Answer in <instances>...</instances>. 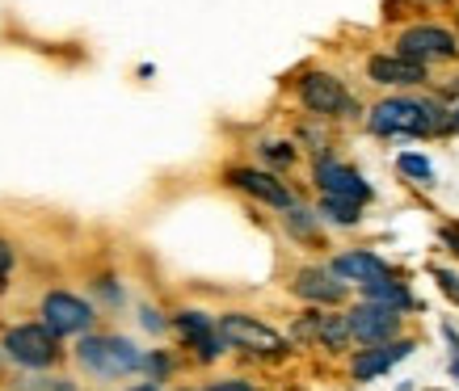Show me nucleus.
Segmentation results:
<instances>
[{"instance_id":"obj_12","label":"nucleus","mask_w":459,"mask_h":391,"mask_svg":"<svg viewBox=\"0 0 459 391\" xmlns=\"http://www.w3.org/2000/svg\"><path fill=\"white\" fill-rule=\"evenodd\" d=\"M413 353V341H388V345H371V350L354 353V378H376L388 375L396 362H404Z\"/></svg>"},{"instance_id":"obj_15","label":"nucleus","mask_w":459,"mask_h":391,"mask_svg":"<svg viewBox=\"0 0 459 391\" xmlns=\"http://www.w3.org/2000/svg\"><path fill=\"white\" fill-rule=\"evenodd\" d=\"M367 76L376 84H421L426 81V68L421 64H409L401 55H376L367 64Z\"/></svg>"},{"instance_id":"obj_6","label":"nucleus","mask_w":459,"mask_h":391,"mask_svg":"<svg viewBox=\"0 0 459 391\" xmlns=\"http://www.w3.org/2000/svg\"><path fill=\"white\" fill-rule=\"evenodd\" d=\"M299 101H304L312 114H337V118H350L359 114V101L346 93V84L329 76V72H307L299 81Z\"/></svg>"},{"instance_id":"obj_8","label":"nucleus","mask_w":459,"mask_h":391,"mask_svg":"<svg viewBox=\"0 0 459 391\" xmlns=\"http://www.w3.org/2000/svg\"><path fill=\"white\" fill-rule=\"evenodd\" d=\"M346 328L362 345H388L392 336L401 333V316L388 308H376V303H362L346 316Z\"/></svg>"},{"instance_id":"obj_3","label":"nucleus","mask_w":459,"mask_h":391,"mask_svg":"<svg viewBox=\"0 0 459 391\" xmlns=\"http://www.w3.org/2000/svg\"><path fill=\"white\" fill-rule=\"evenodd\" d=\"M215 333H220V341L223 345H232V350H253V353H282L287 350V341H282L270 324L253 320V316H245V311H228V316H220Z\"/></svg>"},{"instance_id":"obj_25","label":"nucleus","mask_w":459,"mask_h":391,"mask_svg":"<svg viewBox=\"0 0 459 391\" xmlns=\"http://www.w3.org/2000/svg\"><path fill=\"white\" fill-rule=\"evenodd\" d=\"M443 333H446V341H451V375H459V333L451 328V324H446Z\"/></svg>"},{"instance_id":"obj_19","label":"nucleus","mask_w":459,"mask_h":391,"mask_svg":"<svg viewBox=\"0 0 459 391\" xmlns=\"http://www.w3.org/2000/svg\"><path fill=\"white\" fill-rule=\"evenodd\" d=\"M396 168H401L404 177H413V182H434V165L418 152H404L401 160H396Z\"/></svg>"},{"instance_id":"obj_17","label":"nucleus","mask_w":459,"mask_h":391,"mask_svg":"<svg viewBox=\"0 0 459 391\" xmlns=\"http://www.w3.org/2000/svg\"><path fill=\"white\" fill-rule=\"evenodd\" d=\"M362 294H367V303H376V308H388V311L413 308V299H409V291H404L401 282H392V278L367 282V286H362Z\"/></svg>"},{"instance_id":"obj_5","label":"nucleus","mask_w":459,"mask_h":391,"mask_svg":"<svg viewBox=\"0 0 459 391\" xmlns=\"http://www.w3.org/2000/svg\"><path fill=\"white\" fill-rule=\"evenodd\" d=\"M396 47H401L396 55L409 59V64H421V68H430V64H438V59H455L459 55L455 34H451V30H443V26H413V30H404Z\"/></svg>"},{"instance_id":"obj_30","label":"nucleus","mask_w":459,"mask_h":391,"mask_svg":"<svg viewBox=\"0 0 459 391\" xmlns=\"http://www.w3.org/2000/svg\"><path fill=\"white\" fill-rule=\"evenodd\" d=\"M455 126H459V110H455Z\"/></svg>"},{"instance_id":"obj_22","label":"nucleus","mask_w":459,"mask_h":391,"mask_svg":"<svg viewBox=\"0 0 459 391\" xmlns=\"http://www.w3.org/2000/svg\"><path fill=\"white\" fill-rule=\"evenodd\" d=\"M9 274H13V244L0 236V291H4V282H9Z\"/></svg>"},{"instance_id":"obj_4","label":"nucleus","mask_w":459,"mask_h":391,"mask_svg":"<svg viewBox=\"0 0 459 391\" xmlns=\"http://www.w3.org/2000/svg\"><path fill=\"white\" fill-rule=\"evenodd\" d=\"M4 353H9L17 366L47 370V366L59 358V345H56V333H47L42 324H17V328L4 333Z\"/></svg>"},{"instance_id":"obj_14","label":"nucleus","mask_w":459,"mask_h":391,"mask_svg":"<svg viewBox=\"0 0 459 391\" xmlns=\"http://www.w3.org/2000/svg\"><path fill=\"white\" fill-rule=\"evenodd\" d=\"M295 294L307 303H342L346 299V282H337L329 269H304L295 278Z\"/></svg>"},{"instance_id":"obj_2","label":"nucleus","mask_w":459,"mask_h":391,"mask_svg":"<svg viewBox=\"0 0 459 391\" xmlns=\"http://www.w3.org/2000/svg\"><path fill=\"white\" fill-rule=\"evenodd\" d=\"M143 353L126 341V336H84L76 345V362L84 370H93L98 378H123L131 370H140Z\"/></svg>"},{"instance_id":"obj_24","label":"nucleus","mask_w":459,"mask_h":391,"mask_svg":"<svg viewBox=\"0 0 459 391\" xmlns=\"http://www.w3.org/2000/svg\"><path fill=\"white\" fill-rule=\"evenodd\" d=\"M434 278H438V286H443L446 299H455V303H459V278H455V274H446V269H434Z\"/></svg>"},{"instance_id":"obj_9","label":"nucleus","mask_w":459,"mask_h":391,"mask_svg":"<svg viewBox=\"0 0 459 391\" xmlns=\"http://www.w3.org/2000/svg\"><path fill=\"white\" fill-rule=\"evenodd\" d=\"M173 328H178L181 341H186L203 362H215V358L228 350L220 341V333H215V320H211L207 311H181V316H173Z\"/></svg>"},{"instance_id":"obj_7","label":"nucleus","mask_w":459,"mask_h":391,"mask_svg":"<svg viewBox=\"0 0 459 391\" xmlns=\"http://www.w3.org/2000/svg\"><path fill=\"white\" fill-rule=\"evenodd\" d=\"M93 324V308L84 303L81 294H68V291H51L42 299V328L56 336H81L89 333Z\"/></svg>"},{"instance_id":"obj_26","label":"nucleus","mask_w":459,"mask_h":391,"mask_svg":"<svg viewBox=\"0 0 459 391\" xmlns=\"http://www.w3.org/2000/svg\"><path fill=\"white\" fill-rule=\"evenodd\" d=\"M207 391H253V387L240 383V378H223V383H215V387H207Z\"/></svg>"},{"instance_id":"obj_10","label":"nucleus","mask_w":459,"mask_h":391,"mask_svg":"<svg viewBox=\"0 0 459 391\" xmlns=\"http://www.w3.org/2000/svg\"><path fill=\"white\" fill-rule=\"evenodd\" d=\"M312 177H316V185L325 190V198H346V202H359V207L371 198V185L362 182L354 168L337 165V160H316Z\"/></svg>"},{"instance_id":"obj_29","label":"nucleus","mask_w":459,"mask_h":391,"mask_svg":"<svg viewBox=\"0 0 459 391\" xmlns=\"http://www.w3.org/2000/svg\"><path fill=\"white\" fill-rule=\"evenodd\" d=\"M131 391H160L156 383H143V387H131Z\"/></svg>"},{"instance_id":"obj_23","label":"nucleus","mask_w":459,"mask_h":391,"mask_svg":"<svg viewBox=\"0 0 459 391\" xmlns=\"http://www.w3.org/2000/svg\"><path fill=\"white\" fill-rule=\"evenodd\" d=\"M140 366H148V375H152V383H160V378L169 375V358H165V353H152V358H140Z\"/></svg>"},{"instance_id":"obj_21","label":"nucleus","mask_w":459,"mask_h":391,"mask_svg":"<svg viewBox=\"0 0 459 391\" xmlns=\"http://www.w3.org/2000/svg\"><path fill=\"white\" fill-rule=\"evenodd\" d=\"M262 156L270 160V165H291V160H295V148H291V143H265Z\"/></svg>"},{"instance_id":"obj_27","label":"nucleus","mask_w":459,"mask_h":391,"mask_svg":"<svg viewBox=\"0 0 459 391\" xmlns=\"http://www.w3.org/2000/svg\"><path fill=\"white\" fill-rule=\"evenodd\" d=\"M143 328H152V333H160V328H165V320H160V316H156L152 308H143Z\"/></svg>"},{"instance_id":"obj_18","label":"nucleus","mask_w":459,"mask_h":391,"mask_svg":"<svg viewBox=\"0 0 459 391\" xmlns=\"http://www.w3.org/2000/svg\"><path fill=\"white\" fill-rule=\"evenodd\" d=\"M320 210L333 219V224H342V227H350V224H359V202H346V198H325L320 202Z\"/></svg>"},{"instance_id":"obj_28","label":"nucleus","mask_w":459,"mask_h":391,"mask_svg":"<svg viewBox=\"0 0 459 391\" xmlns=\"http://www.w3.org/2000/svg\"><path fill=\"white\" fill-rule=\"evenodd\" d=\"M443 240H446V244H451V249L459 252V227H443Z\"/></svg>"},{"instance_id":"obj_16","label":"nucleus","mask_w":459,"mask_h":391,"mask_svg":"<svg viewBox=\"0 0 459 391\" xmlns=\"http://www.w3.org/2000/svg\"><path fill=\"white\" fill-rule=\"evenodd\" d=\"M295 333H299V336H316V341H325L329 350H342V345L350 341L346 316H307V320L295 324Z\"/></svg>"},{"instance_id":"obj_13","label":"nucleus","mask_w":459,"mask_h":391,"mask_svg":"<svg viewBox=\"0 0 459 391\" xmlns=\"http://www.w3.org/2000/svg\"><path fill=\"white\" fill-rule=\"evenodd\" d=\"M337 282H359V286H367V282H379L388 278V266L379 261L376 252H342V257H333V269H329Z\"/></svg>"},{"instance_id":"obj_20","label":"nucleus","mask_w":459,"mask_h":391,"mask_svg":"<svg viewBox=\"0 0 459 391\" xmlns=\"http://www.w3.org/2000/svg\"><path fill=\"white\" fill-rule=\"evenodd\" d=\"M282 224H287V232H291V236H312V232H316V215H312V210H304V207H291L287 210V215H282Z\"/></svg>"},{"instance_id":"obj_11","label":"nucleus","mask_w":459,"mask_h":391,"mask_svg":"<svg viewBox=\"0 0 459 391\" xmlns=\"http://www.w3.org/2000/svg\"><path fill=\"white\" fill-rule=\"evenodd\" d=\"M228 182L237 185V190H245V194H253L257 202H270V207H279V210L295 207L291 190H287L274 173H262V168H232V173H228Z\"/></svg>"},{"instance_id":"obj_1","label":"nucleus","mask_w":459,"mask_h":391,"mask_svg":"<svg viewBox=\"0 0 459 391\" xmlns=\"http://www.w3.org/2000/svg\"><path fill=\"white\" fill-rule=\"evenodd\" d=\"M455 126V114H446L434 101L388 98L371 110V131L376 135H443Z\"/></svg>"}]
</instances>
